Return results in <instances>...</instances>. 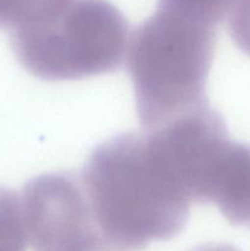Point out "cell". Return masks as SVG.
<instances>
[{
  "label": "cell",
  "mask_w": 250,
  "mask_h": 251,
  "mask_svg": "<svg viewBox=\"0 0 250 251\" xmlns=\"http://www.w3.org/2000/svg\"><path fill=\"white\" fill-rule=\"evenodd\" d=\"M82 183L98 230L114 251H140L176 237L194 202L156 131L119 135L98 146Z\"/></svg>",
  "instance_id": "6da1fadb"
},
{
  "label": "cell",
  "mask_w": 250,
  "mask_h": 251,
  "mask_svg": "<svg viewBox=\"0 0 250 251\" xmlns=\"http://www.w3.org/2000/svg\"><path fill=\"white\" fill-rule=\"evenodd\" d=\"M216 28L157 6L131 34L127 69L141 126L152 131L205 104Z\"/></svg>",
  "instance_id": "7a4b0ae2"
},
{
  "label": "cell",
  "mask_w": 250,
  "mask_h": 251,
  "mask_svg": "<svg viewBox=\"0 0 250 251\" xmlns=\"http://www.w3.org/2000/svg\"><path fill=\"white\" fill-rule=\"evenodd\" d=\"M10 33L21 65L49 81L112 73L129 43L126 20L107 0H69L48 19Z\"/></svg>",
  "instance_id": "3957f363"
},
{
  "label": "cell",
  "mask_w": 250,
  "mask_h": 251,
  "mask_svg": "<svg viewBox=\"0 0 250 251\" xmlns=\"http://www.w3.org/2000/svg\"><path fill=\"white\" fill-rule=\"evenodd\" d=\"M20 201L27 243L33 251H114L98 230L77 176H37L22 189Z\"/></svg>",
  "instance_id": "277c9868"
},
{
  "label": "cell",
  "mask_w": 250,
  "mask_h": 251,
  "mask_svg": "<svg viewBox=\"0 0 250 251\" xmlns=\"http://www.w3.org/2000/svg\"><path fill=\"white\" fill-rule=\"evenodd\" d=\"M196 202H211L229 223L250 229V146L225 136L203 167Z\"/></svg>",
  "instance_id": "5b68a950"
},
{
  "label": "cell",
  "mask_w": 250,
  "mask_h": 251,
  "mask_svg": "<svg viewBox=\"0 0 250 251\" xmlns=\"http://www.w3.org/2000/svg\"><path fill=\"white\" fill-rule=\"evenodd\" d=\"M27 248L19 194L0 188V251H26Z\"/></svg>",
  "instance_id": "8992f818"
},
{
  "label": "cell",
  "mask_w": 250,
  "mask_h": 251,
  "mask_svg": "<svg viewBox=\"0 0 250 251\" xmlns=\"http://www.w3.org/2000/svg\"><path fill=\"white\" fill-rule=\"evenodd\" d=\"M234 1L235 0H159L157 6L172 10L216 28L225 17H228Z\"/></svg>",
  "instance_id": "52a82bcc"
},
{
  "label": "cell",
  "mask_w": 250,
  "mask_h": 251,
  "mask_svg": "<svg viewBox=\"0 0 250 251\" xmlns=\"http://www.w3.org/2000/svg\"><path fill=\"white\" fill-rule=\"evenodd\" d=\"M228 28L235 46L250 55V0H235L228 15Z\"/></svg>",
  "instance_id": "ba28073f"
},
{
  "label": "cell",
  "mask_w": 250,
  "mask_h": 251,
  "mask_svg": "<svg viewBox=\"0 0 250 251\" xmlns=\"http://www.w3.org/2000/svg\"><path fill=\"white\" fill-rule=\"evenodd\" d=\"M191 251H240L237 248L229 244H222V243H211V244L201 245V247L196 248V249Z\"/></svg>",
  "instance_id": "9c48e42d"
}]
</instances>
